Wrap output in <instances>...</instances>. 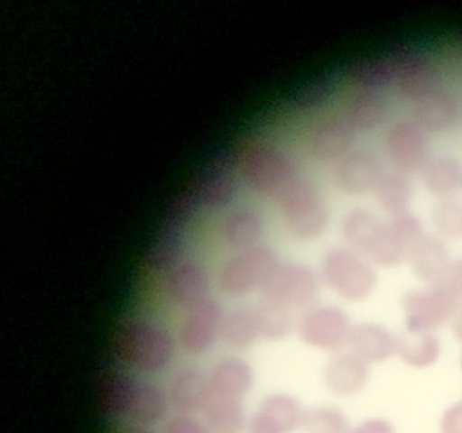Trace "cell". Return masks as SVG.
<instances>
[{
	"instance_id": "obj_1",
	"label": "cell",
	"mask_w": 462,
	"mask_h": 433,
	"mask_svg": "<svg viewBox=\"0 0 462 433\" xmlns=\"http://www.w3.org/2000/svg\"><path fill=\"white\" fill-rule=\"evenodd\" d=\"M320 275L332 291L349 301L366 299L376 285L370 261L348 246H334L324 253Z\"/></svg>"
},
{
	"instance_id": "obj_2",
	"label": "cell",
	"mask_w": 462,
	"mask_h": 433,
	"mask_svg": "<svg viewBox=\"0 0 462 433\" xmlns=\"http://www.w3.org/2000/svg\"><path fill=\"white\" fill-rule=\"evenodd\" d=\"M276 252L263 244L236 251L221 265L217 282L233 298L261 290L279 263Z\"/></svg>"
},
{
	"instance_id": "obj_3",
	"label": "cell",
	"mask_w": 462,
	"mask_h": 433,
	"mask_svg": "<svg viewBox=\"0 0 462 433\" xmlns=\"http://www.w3.org/2000/svg\"><path fill=\"white\" fill-rule=\"evenodd\" d=\"M461 297L448 284L406 291L402 298L405 326L411 334L429 333L458 311Z\"/></svg>"
},
{
	"instance_id": "obj_4",
	"label": "cell",
	"mask_w": 462,
	"mask_h": 433,
	"mask_svg": "<svg viewBox=\"0 0 462 433\" xmlns=\"http://www.w3.org/2000/svg\"><path fill=\"white\" fill-rule=\"evenodd\" d=\"M260 291L263 299L290 311L306 307L316 299L319 279L302 263H279Z\"/></svg>"
},
{
	"instance_id": "obj_5",
	"label": "cell",
	"mask_w": 462,
	"mask_h": 433,
	"mask_svg": "<svg viewBox=\"0 0 462 433\" xmlns=\"http://www.w3.org/2000/svg\"><path fill=\"white\" fill-rule=\"evenodd\" d=\"M423 236L420 220L409 211L390 215L366 258L380 266L393 267L408 260Z\"/></svg>"
},
{
	"instance_id": "obj_6",
	"label": "cell",
	"mask_w": 462,
	"mask_h": 433,
	"mask_svg": "<svg viewBox=\"0 0 462 433\" xmlns=\"http://www.w3.org/2000/svg\"><path fill=\"white\" fill-rule=\"evenodd\" d=\"M347 314L337 306L321 305L309 309L298 324V335L307 345L336 353L345 348L351 327Z\"/></svg>"
},
{
	"instance_id": "obj_7",
	"label": "cell",
	"mask_w": 462,
	"mask_h": 433,
	"mask_svg": "<svg viewBox=\"0 0 462 433\" xmlns=\"http://www.w3.org/2000/svg\"><path fill=\"white\" fill-rule=\"evenodd\" d=\"M304 407L293 395L265 396L248 418L247 433H294L300 429Z\"/></svg>"
},
{
	"instance_id": "obj_8",
	"label": "cell",
	"mask_w": 462,
	"mask_h": 433,
	"mask_svg": "<svg viewBox=\"0 0 462 433\" xmlns=\"http://www.w3.org/2000/svg\"><path fill=\"white\" fill-rule=\"evenodd\" d=\"M369 375V364L346 349L333 353L322 373L327 390L339 398H350L362 392Z\"/></svg>"
},
{
	"instance_id": "obj_9",
	"label": "cell",
	"mask_w": 462,
	"mask_h": 433,
	"mask_svg": "<svg viewBox=\"0 0 462 433\" xmlns=\"http://www.w3.org/2000/svg\"><path fill=\"white\" fill-rule=\"evenodd\" d=\"M209 394L244 401L254 383L251 364L243 357L228 355L218 359L207 373Z\"/></svg>"
},
{
	"instance_id": "obj_10",
	"label": "cell",
	"mask_w": 462,
	"mask_h": 433,
	"mask_svg": "<svg viewBox=\"0 0 462 433\" xmlns=\"http://www.w3.org/2000/svg\"><path fill=\"white\" fill-rule=\"evenodd\" d=\"M397 336L381 324L360 322L352 325L345 349L371 364L381 363L396 354Z\"/></svg>"
},
{
	"instance_id": "obj_11",
	"label": "cell",
	"mask_w": 462,
	"mask_h": 433,
	"mask_svg": "<svg viewBox=\"0 0 462 433\" xmlns=\"http://www.w3.org/2000/svg\"><path fill=\"white\" fill-rule=\"evenodd\" d=\"M408 261L416 277L429 285L448 283L454 265L445 243L425 235L412 249Z\"/></svg>"
},
{
	"instance_id": "obj_12",
	"label": "cell",
	"mask_w": 462,
	"mask_h": 433,
	"mask_svg": "<svg viewBox=\"0 0 462 433\" xmlns=\"http://www.w3.org/2000/svg\"><path fill=\"white\" fill-rule=\"evenodd\" d=\"M264 233L262 214L251 206L231 209L222 219L220 234L224 243L235 251L260 244Z\"/></svg>"
},
{
	"instance_id": "obj_13",
	"label": "cell",
	"mask_w": 462,
	"mask_h": 433,
	"mask_svg": "<svg viewBox=\"0 0 462 433\" xmlns=\"http://www.w3.org/2000/svg\"><path fill=\"white\" fill-rule=\"evenodd\" d=\"M173 375L170 384L172 403L181 414L202 412L209 394L207 373L194 365H184Z\"/></svg>"
},
{
	"instance_id": "obj_14",
	"label": "cell",
	"mask_w": 462,
	"mask_h": 433,
	"mask_svg": "<svg viewBox=\"0 0 462 433\" xmlns=\"http://www.w3.org/2000/svg\"><path fill=\"white\" fill-rule=\"evenodd\" d=\"M383 221L369 208L356 206L349 208L340 221V232L347 246L367 256L373 247Z\"/></svg>"
},
{
	"instance_id": "obj_15",
	"label": "cell",
	"mask_w": 462,
	"mask_h": 433,
	"mask_svg": "<svg viewBox=\"0 0 462 433\" xmlns=\"http://www.w3.org/2000/svg\"><path fill=\"white\" fill-rule=\"evenodd\" d=\"M202 414L211 433H243L246 430L249 417L244 401L208 395Z\"/></svg>"
},
{
	"instance_id": "obj_16",
	"label": "cell",
	"mask_w": 462,
	"mask_h": 433,
	"mask_svg": "<svg viewBox=\"0 0 462 433\" xmlns=\"http://www.w3.org/2000/svg\"><path fill=\"white\" fill-rule=\"evenodd\" d=\"M220 339L237 351L246 350L259 340L253 306L235 308L224 314Z\"/></svg>"
},
{
	"instance_id": "obj_17",
	"label": "cell",
	"mask_w": 462,
	"mask_h": 433,
	"mask_svg": "<svg viewBox=\"0 0 462 433\" xmlns=\"http://www.w3.org/2000/svg\"><path fill=\"white\" fill-rule=\"evenodd\" d=\"M457 191L447 195H434L438 199L430 210L435 229L442 238L450 240L462 238V198L457 196Z\"/></svg>"
},
{
	"instance_id": "obj_18",
	"label": "cell",
	"mask_w": 462,
	"mask_h": 433,
	"mask_svg": "<svg viewBox=\"0 0 462 433\" xmlns=\"http://www.w3.org/2000/svg\"><path fill=\"white\" fill-rule=\"evenodd\" d=\"M253 309L259 339L278 342L289 336L292 323L288 309L263 299Z\"/></svg>"
},
{
	"instance_id": "obj_19",
	"label": "cell",
	"mask_w": 462,
	"mask_h": 433,
	"mask_svg": "<svg viewBox=\"0 0 462 433\" xmlns=\"http://www.w3.org/2000/svg\"><path fill=\"white\" fill-rule=\"evenodd\" d=\"M411 337L397 336L396 354L408 365L424 368L439 359L440 345L438 337L429 333L411 334Z\"/></svg>"
},
{
	"instance_id": "obj_20",
	"label": "cell",
	"mask_w": 462,
	"mask_h": 433,
	"mask_svg": "<svg viewBox=\"0 0 462 433\" xmlns=\"http://www.w3.org/2000/svg\"><path fill=\"white\" fill-rule=\"evenodd\" d=\"M346 414L331 404H318L304 409L300 431L303 433H346L350 428Z\"/></svg>"
},
{
	"instance_id": "obj_21",
	"label": "cell",
	"mask_w": 462,
	"mask_h": 433,
	"mask_svg": "<svg viewBox=\"0 0 462 433\" xmlns=\"http://www.w3.org/2000/svg\"><path fill=\"white\" fill-rule=\"evenodd\" d=\"M165 433H211L203 420L193 415L180 414L172 418L165 428Z\"/></svg>"
},
{
	"instance_id": "obj_22",
	"label": "cell",
	"mask_w": 462,
	"mask_h": 433,
	"mask_svg": "<svg viewBox=\"0 0 462 433\" xmlns=\"http://www.w3.org/2000/svg\"><path fill=\"white\" fill-rule=\"evenodd\" d=\"M346 433H395V430L386 419L372 418L350 426Z\"/></svg>"
},
{
	"instance_id": "obj_23",
	"label": "cell",
	"mask_w": 462,
	"mask_h": 433,
	"mask_svg": "<svg viewBox=\"0 0 462 433\" xmlns=\"http://www.w3.org/2000/svg\"><path fill=\"white\" fill-rule=\"evenodd\" d=\"M441 433H462V401L453 404L444 412Z\"/></svg>"
},
{
	"instance_id": "obj_24",
	"label": "cell",
	"mask_w": 462,
	"mask_h": 433,
	"mask_svg": "<svg viewBox=\"0 0 462 433\" xmlns=\"http://www.w3.org/2000/svg\"><path fill=\"white\" fill-rule=\"evenodd\" d=\"M462 298V259L453 265L448 282Z\"/></svg>"
},
{
	"instance_id": "obj_25",
	"label": "cell",
	"mask_w": 462,
	"mask_h": 433,
	"mask_svg": "<svg viewBox=\"0 0 462 433\" xmlns=\"http://www.w3.org/2000/svg\"><path fill=\"white\" fill-rule=\"evenodd\" d=\"M452 328L457 339L462 343V310H458L453 317Z\"/></svg>"
},
{
	"instance_id": "obj_26",
	"label": "cell",
	"mask_w": 462,
	"mask_h": 433,
	"mask_svg": "<svg viewBox=\"0 0 462 433\" xmlns=\"http://www.w3.org/2000/svg\"><path fill=\"white\" fill-rule=\"evenodd\" d=\"M461 365H462V359H461Z\"/></svg>"
}]
</instances>
